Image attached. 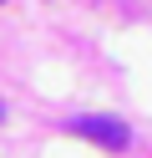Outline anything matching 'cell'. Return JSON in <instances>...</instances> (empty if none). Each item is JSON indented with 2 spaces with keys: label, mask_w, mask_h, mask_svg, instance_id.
Instances as JSON below:
<instances>
[{
  "label": "cell",
  "mask_w": 152,
  "mask_h": 158,
  "mask_svg": "<svg viewBox=\"0 0 152 158\" xmlns=\"http://www.w3.org/2000/svg\"><path fill=\"white\" fill-rule=\"evenodd\" d=\"M71 133H81V138H91V143H101V148H111V153H122V148L132 143V133L122 123H111V117H76L71 123Z\"/></svg>",
  "instance_id": "obj_1"
},
{
  "label": "cell",
  "mask_w": 152,
  "mask_h": 158,
  "mask_svg": "<svg viewBox=\"0 0 152 158\" xmlns=\"http://www.w3.org/2000/svg\"><path fill=\"white\" fill-rule=\"evenodd\" d=\"M0 117H5V102H0Z\"/></svg>",
  "instance_id": "obj_2"
}]
</instances>
